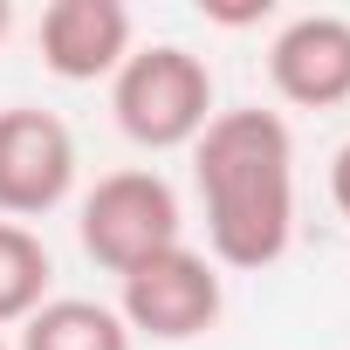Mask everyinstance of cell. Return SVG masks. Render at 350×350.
<instances>
[{"label": "cell", "instance_id": "1", "mask_svg": "<svg viewBox=\"0 0 350 350\" xmlns=\"http://www.w3.org/2000/svg\"><path fill=\"white\" fill-rule=\"evenodd\" d=\"M213 268H275L295 241V137L275 110H220L193 137Z\"/></svg>", "mask_w": 350, "mask_h": 350}, {"label": "cell", "instance_id": "2", "mask_svg": "<svg viewBox=\"0 0 350 350\" xmlns=\"http://www.w3.org/2000/svg\"><path fill=\"white\" fill-rule=\"evenodd\" d=\"M110 110H117L124 137L144 144V151L193 144L213 124V69L179 42L131 49L124 69L110 76Z\"/></svg>", "mask_w": 350, "mask_h": 350}, {"label": "cell", "instance_id": "3", "mask_svg": "<svg viewBox=\"0 0 350 350\" xmlns=\"http://www.w3.org/2000/svg\"><path fill=\"white\" fill-rule=\"evenodd\" d=\"M76 227H83L90 261L124 282V275L144 268L151 254L179 247V193H172L158 172H110V179L90 186Z\"/></svg>", "mask_w": 350, "mask_h": 350}, {"label": "cell", "instance_id": "4", "mask_svg": "<svg viewBox=\"0 0 350 350\" xmlns=\"http://www.w3.org/2000/svg\"><path fill=\"white\" fill-rule=\"evenodd\" d=\"M220 302H227V295H220V268L179 241V247H165V254H151L144 268L124 275V302H117V316H124L131 336L186 343V336L213 329Z\"/></svg>", "mask_w": 350, "mask_h": 350}, {"label": "cell", "instance_id": "5", "mask_svg": "<svg viewBox=\"0 0 350 350\" xmlns=\"http://www.w3.org/2000/svg\"><path fill=\"white\" fill-rule=\"evenodd\" d=\"M76 186V137L55 110L14 103L0 110V213L8 220H42L49 206H62Z\"/></svg>", "mask_w": 350, "mask_h": 350}, {"label": "cell", "instance_id": "6", "mask_svg": "<svg viewBox=\"0 0 350 350\" xmlns=\"http://www.w3.org/2000/svg\"><path fill=\"white\" fill-rule=\"evenodd\" d=\"M131 55V8L124 0H49L42 8V62L62 83L117 76Z\"/></svg>", "mask_w": 350, "mask_h": 350}, {"label": "cell", "instance_id": "7", "mask_svg": "<svg viewBox=\"0 0 350 350\" xmlns=\"http://www.w3.org/2000/svg\"><path fill=\"white\" fill-rule=\"evenodd\" d=\"M268 76L302 110L350 103V21L343 14H302V21H288L275 35V49H268Z\"/></svg>", "mask_w": 350, "mask_h": 350}, {"label": "cell", "instance_id": "8", "mask_svg": "<svg viewBox=\"0 0 350 350\" xmlns=\"http://www.w3.org/2000/svg\"><path fill=\"white\" fill-rule=\"evenodd\" d=\"M21 350H131V329L110 302L55 295L21 323Z\"/></svg>", "mask_w": 350, "mask_h": 350}, {"label": "cell", "instance_id": "9", "mask_svg": "<svg viewBox=\"0 0 350 350\" xmlns=\"http://www.w3.org/2000/svg\"><path fill=\"white\" fill-rule=\"evenodd\" d=\"M49 247L35 227L21 220H0V323H28L49 302Z\"/></svg>", "mask_w": 350, "mask_h": 350}, {"label": "cell", "instance_id": "10", "mask_svg": "<svg viewBox=\"0 0 350 350\" xmlns=\"http://www.w3.org/2000/svg\"><path fill=\"white\" fill-rule=\"evenodd\" d=\"M329 200H336V213L350 220V144L329 158Z\"/></svg>", "mask_w": 350, "mask_h": 350}, {"label": "cell", "instance_id": "11", "mask_svg": "<svg viewBox=\"0 0 350 350\" xmlns=\"http://www.w3.org/2000/svg\"><path fill=\"white\" fill-rule=\"evenodd\" d=\"M14 28V8H8V0H0V35H8Z\"/></svg>", "mask_w": 350, "mask_h": 350}, {"label": "cell", "instance_id": "12", "mask_svg": "<svg viewBox=\"0 0 350 350\" xmlns=\"http://www.w3.org/2000/svg\"><path fill=\"white\" fill-rule=\"evenodd\" d=\"M0 350H8V343H0Z\"/></svg>", "mask_w": 350, "mask_h": 350}]
</instances>
